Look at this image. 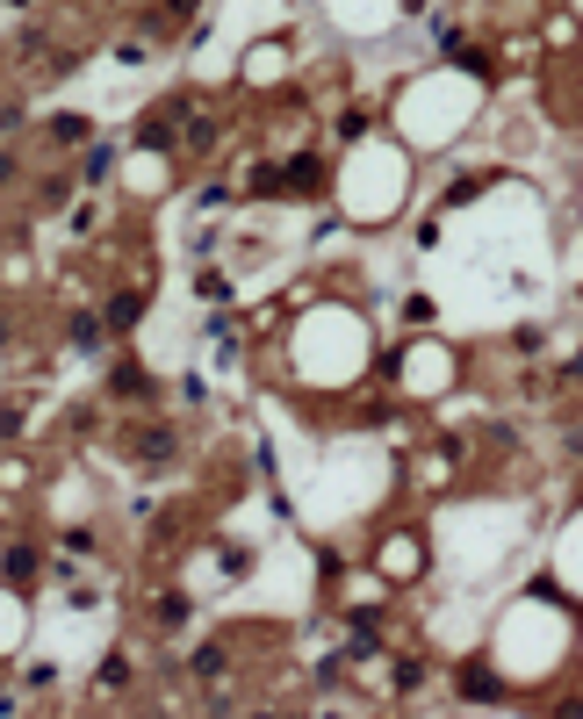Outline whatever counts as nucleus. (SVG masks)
Masks as SVG:
<instances>
[{
  "label": "nucleus",
  "instance_id": "4",
  "mask_svg": "<svg viewBox=\"0 0 583 719\" xmlns=\"http://www.w3.org/2000/svg\"><path fill=\"white\" fill-rule=\"evenodd\" d=\"M0 576H8L14 590H22V583H37V547H8V561H0Z\"/></svg>",
  "mask_w": 583,
  "mask_h": 719
},
{
  "label": "nucleus",
  "instance_id": "7",
  "mask_svg": "<svg viewBox=\"0 0 583 719\" xmlns=\"http://www.w3.org/2000/svg\"><path fill=\"white\" fill-rule=\"evenodd\" d=\"M195 669H202V677H224V669H231V655H224V640H217V648H202V655H195Z\"/></svg>",
  "mask_w": 583,
  "mask_h": 719
},
{
  "label": "nucleus",
  "instance_id": "14",
  "mask_svg": "<svg viewBox=\"0 0 583 719\" xmlns=\"http://www.w3.org/2000/svg\"><path fill=\"white\" fill-rule=\"evenodd\" d=\"M253 719H288V712H274V706H259V712H253Z\"/></svg>",
  "mask_w": 583,
  "mask_h": 719
},
{
  "label": "nucleus",
  "instance_id": "9",
  "mask_svg": "<svg viewBox=\"0 0 583 719\" xmlns=\"http://www.w3.org/2000/svg\"><path fill=\"white\" fill-rule=\"evenodd\" d=\"M22 122H29V116H22V101H0V144H8V137L22 130Z\"/></svg>",
  "mask_w": 583,
  "mask_h": 719
},
{
  "label": "nucleus",
  "instance_id": "16",
  "mask_svg": "<svg viewBox=\"0 0 583 719\" xmlns=\"http://www.w3.org/2000/svg\"><path fill=\"white\" fill-rule=\"evenodd\" d=\"M0 712H8V691H0Z\"/></svg>",
  "mask_w": 583,
  "mask_h": 719
},
{
  "label": "nucleus",
  "instance_id": "12",
  "mask_svg": "<svg viewBox=\"0 0 583 719\" xmlns=\"http://www.w3.org/2000/svg\"><path fill=\"white\" fill-rule=\"evenodd\" d=\"M72 339H80V346H101V317H72Z\"/></svg>",
  "mask_w": 583,
  "mask_h": 719
},
{
  "label": "nucleus",
  "instance_id": "8",
  "mask_svg": "<svg viewBox=\"0 0 583 719\" xmlns=\"http://www.w3.org/2000/svg\"><path fill=\"white\" fill-rule=\"evenodd\" d=\"M188 611H195V605L180 598V590H166V598H159V619H166V626H180V619H188Z\"/></svg>",
  "mask_w": 583,
  "mask_h": 719
},
{
  "label": "nucleus",
  "instance_id": "6",
  "mask_svg": "<svg viewBox=\"0 0 583 719\" xmlns=\"http://www.w3.org/2000/svg\"><path fill=\"white\" fill-rule=\"evenodd\" d=\"M109 389H116V396H151V375H145L137 360H122L116 375H109Z\"/></svg>",
  "mask_w": 583,
  "mask_h": 719
},
{
  "label": "nucleus",
  "instance_id": "3",
  "mask_svg": "<svg viewBox=\"0 0 583 719\" xmlns=\"http://www.w3.org/2000/svg\"><path fill=\"white\" fill-rule=\"evenodd\" d=\"M130 447L145 453L151 468H166V461H174V432H166V425H137V439H130Z\"/></svg>",
  "mask_w": 583,
  "mask_h": 719
},
{
  "label": "nucleus",
  "instance_id": "15",
  "mask_svg": "<svg viewBox=\"0 0 583 719\" xmlns=\"http://www.w3.org/2000/svg\"><path fill=\"white\" fill-rule=\"evenodd\" d=\"M570 381H583V353H576V360H570Z\"/></svg>",
  "mask_w": 583,
  "mask_h": 719
},
{
  "label": "nucleus",
  "instance_id": "5",
  "mask_svg": "<svg viewBox=\"0 0 583 719\" xmlns=\"http://www.w3.org/2000/svg\"><path fill=\"white\" fill-rule=\"evenodd\" d=\"M137 317H145V296H137V288H122V296H109V331H130Z\"/></svg>",
  "mask_w": 583,
  "mask_h": 719
},
{
  "label": "nucleus",
  "instance_id": "11",
  "mask_svg": "<svg viewBox=\"0 0 583 719\" xmlns=\"http://www.w3.org/2000/svg\"><path fill=\"white\" fill-rule=\"evenodd\" d=\"M217 144V122H188V151H209Z\"/></svg>",
  "mask_w": 583,
  "mask_h": 719
},
{
  "label": "nucleus",
  "instance_id": "2",
  "mask_svg": "<svg viewBox=\"0 0 583 719\" xmlns=\"http://www.w3.org/2000/svg\"><path fill=\"white\" fill-rule=\"evenodd\" d=\"M43 137H51L58 151H72V144H87V137H95V122H87L80 109H58L51 122H43Z\"/></svg>",
  "mask_w": 583,
  "mask_h": 719
},
{
  "label": "nucleus",
  "instance_id": "10",
  "mask_svg": "<svg viewBox=\"0 0 583 719\" xmlns=\"http://www.w3.org/2000/svg\"><path fill=\"white\" fill-rule=\"evenodd\" d=\"M22 180V159H14V144H0V188H14Z\"/></svg>",
  "mask_w": 583,
  "mask_h": 719
},
{
  "label": "nucleus",
  "instance_id": "13",
  "mask_svg": "<svg viewBox=\"0 0 583 719\" xmlns=\"http://www.w3.org/2000/svg\"><path fill=\"white\" fill-rule=\"evenodd\" d=\"M555 719H583V698H562V712Z\"/></svg>",
  "mask_w": 583,
  "mask_h": 719
},
{
  "label": "nucleus",
  "instance_id": "1",
  "mask_svg": "<svg viewBox=\"0 0 583 719\" xmlns=\"http://www.w3.org/2000/svg\"><path fill=\"white\" fill-rule=\"evenodd\" d=\"M454 691H462L468 706H504V677H497V669L483 662V655H475V662H462V669H454Z\"/></svg>",
  "mask_w": 583,
  "mask_h": 719
}]
</instances>
